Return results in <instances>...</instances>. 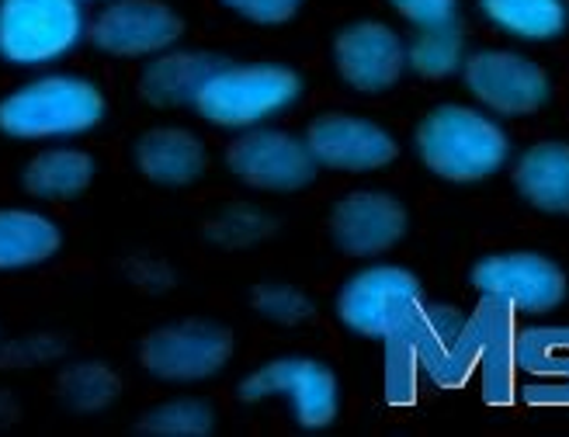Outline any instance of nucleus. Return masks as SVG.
<instances>
[{
  "instance_id": "nucleus-15",
  "label": "nucleus",
  "mask_w": 569,
  "mask_h": 437,
  "mask_svg": "<svg viewBox=\"0 0 569 437\" xmlns=\"http://www.w3.org/2000/svg\"><path fill=\"white\" fill-rule=\"evenodd\" d=\"M136 167L147 181L163 188L194 185L206 173V146L194 132L160 126L136 139Z\"/></svg>"
},
{
  "instance_id": "nucleus-24",
  "label": "nucleus",
  "mask_w": 569,
  "mask_h": 437,
  "mask_svg": "<svg viewBox=\"0 0 569 437\" xmlns=\"http://www.w3.org/2000/svg\"><path fill=\"white\" fill-rule=\"evenodd\" d=\"M216 424L212 406L202 399H167L139 420V430L157 437H202Z\"/></svg>"
},
{
  "instance_id": "nucleus-9",
  "label": "nucleus",
  "mask_w": 569,
  "mask_h": 437,
  "mask_svg": "<svg viewBox=\"0 0 569 437\" xmlns=\"http://www.w3.org/2000/svg\"><path fill=\"white\" fill-rule=\"evenodd\" d=\"M472 285L521 312H549L566 299V275L549 257L497 254L472 268Z\"/></svg>"
},
{
  "instance_id": "nucleus-32",
  "label": "nucleus",
  "mask_w": 569,
  "mask_h": 437,
  "mask_svg": "<svg viewBox=\"0 0 569 437\" xmlns=\"http://www.w3.org/2000/svg\"><path fill=\"white\" fill-rule=\"evenodd\" d=\"M80 4H108V0H80Z\"/></svg>"
},
{
  "instance_id": "nucleus-3",
  "label": "nucleus",
  "mask_w": 569,
  "mask_h": 437,
  "mask_svg": "<svg viewBox=\"0 0 569 437\" xmlns=\"http://www.w3.org/2000/svg\"><path fill=\"white\" fill-rule=\"evenodd\" d=\"M88 36L80 0H0V60L49 67Z\"/></svg>"
},
{
  "instance_id": "nucleus-10",
  "label": "nucleus",
  "mask_w": 569,
  "mask_h": 437,
  "mask_svg": "<svg viewBox=\"0 0 569 437\" xmlns=\"http://www.w3.org/2000/svg\"><path fill=\"white\" fill-rule=\"evenodd\" d=\"M420 281L403 268H368L355 275L337 299L340 319L361 337H386L389 327L413 302H420Z\"/></svg>"
},
{
  "instance_id": "nucleus-17",
  "label": "nucleus",
  "mask_w": 569,
  "mask_h": 437,
  "mask_svg": "<svg viewBox=\"0 0 569 437\" xmlns=\"http://www.w3.org/2000/svg\"><path fill=\"white\" fill-rule=\"evenodd\" d=\"M518 365L531 375V403H569V330H531L515 344Z\"/></svg>"
},
{
  "instance_id": "nucleus-28",
  "label": "nucleus",
  "mask_w": 569,
  "mask_h": 437,
  "mask_svg": "<svg viewBox=\"0 0 569 437\" xmlns=\"http://www.w3.org/2000/svg\"><path fill=\"white\" fill-rule=\"evenodd\" d=\"M389 4L400 11L407 21H413L420 32H431V28L451 24L455 11H459V0H389Z\"/></svg>"
},
{
  "instance_id": "nucleus-7",
  "label": "nucleus",
  "mask_w": 569,
  "mask_h": 437,
  "mask_svg": "<svg viewBox=\"0 0 569 437\" xmlns=\"http://www.w3.org/2000/svg\"><path fill=\"white\" fill-rule=\"evenodd\" d=\"M226 167L250 188L264 191H296L306 188L317 173L309 146L278 129H253L230 142Z\"/></svg>"
},
{
  "instance_id": "nucleus-26",
  "label": "nucleus",
  "mask_w": 569,
  "mask_h": 437,
  "mask_svg": "<svg viewBox=\"0 0 569 437\" xmlns=\"http://www.w3.org/2000/svg\"><path fill=\"white\" fill-rule=\"evenodd\" d=\"M67 351V344L52 334H28L0 344V368H36L49 365Z\"/></svg>"
},
{
  "instance_id": "nucleus-1",
  "label": "nucleus",
  "mask_w": 569,
  "mask_h": 437,
  "mask_svg": "<svg viewBox=\"0 0 569 437\" xmlns=\"http://www.w3.org/2000/svg\"><path fill=\"white\" fill-rule=\"evenodd\" d=\"M104 119V95L77 73H46L0 98V132L11 139H73Z\"/></svg>"
},
{
  "instance_id": "nucleus-21",
  "label": "nucleus",
  "mask_w": 569,
  "mask_h": 437,
  "mask_svg": "<svg viewBox=\"0 0 569 437\" xmlns=\"http://www.w3.org/2000/svg\"><path fill=\"white\" fill-rule=\"evenodd\" d=\"M482 14L518 39H556L566 28L562 0H479Z\"/></svg>"
},
{
  "instance_id": "nucleus-27",
  "label": "nucleus",
  "mask_w": 569,
  "mask_h": 437,
  "mask_svg": "<svg viewBox=\"0 0 569 437\" xmlns=\"http://www.w3.org/2000/svg\"><path fill=\"white\" fill-rule=\"evenodd\" d=\"M253 306H258L261 316L274 319V324L296 327L302 319L312 316V302L302 296V291L289 288V285H264L253 291Z\"/></svg>"
},
{
  "instance_id": "nucleus-5",
  "label": "nucleus",
  "mask_w": 569,
  "mask_h": 437,
  "mask_svg": "<svg viewBox=\"0 0 569 437\" xmlns=\"http://www.w3.org/2000/svg\"><path fill=\"white\" fill-rule=\"evenodd\" d=\"M233 355V337L212 319H181L142 340V368L160 383L191 386L219 375Z\"/></svg>"
},
{
  "instance_id": "nucleus-29",
  "label": "nucleus",
  "mask_w": 569,
  "mask_h": 437,
  "mask_svg": "<svg viewBox=\"0 0 569 437\" xmlns=\"http://www.w3.org/2000/svg\"><path fill=\"white\" fill-rule=\"evenodd\" d=\"M226 8L237 11L247 21H258V24H278V21H289L302 0H222Z\"/></svg>"
},
{
  "instance_id": "nucleus-12",
  "label": "nucleus",
  "mask_w": 569,
  "mask_h": 437,
  "mask_svg": "<svg viewBox=\"0 0 569 437\" xmlns=\"http://www.w3.org/2000/svg\"><path fill=\"white\" fill-rule=\"evenodd\" d=\"M337 70L355 91L376 95L386 91L403 73L407 49L392 28L379 21H358L337 36Z\"/></svg>"
},
{
  "instance_id": "nucleus-14",
  "label": "nucleus",
  "mask_w": 569,
  "mask_h": 437,
  "mask_svg": "<svg viewBox=\"0 0 569 437\" xmlns=\"http://www.w3.org/2000/svg\"><path fill=\"white\" fill-rule=\"evenodd\" d=\"M333 240L345 254L372 257L389 250L407 232V212L396 198L379 191H355L333 209Z\"/></svg>"
},
{
  "instance_id": "nucleus-31",
  "label": "nucleus",
  "mask_w": 569,
  "mask_h": 437,
  "mask_svg": "<svg viewBox=\"0 0 569 437\" xmlns=\"http://www.w3.org/2000/svg\"><path fill=\"white\" fill-rule=\"evenodd\" d=\"M14 420V399L8 393H0V424Z\"/></svg>"
},
{
  "instance_id": "nucleus-22",
  "label": "nucleus",
  "mask_w": 569,
  "mask_h": 437,
  "mask_svg": "<svg viewBox=\"0 0 569 437\" xmlns=\"http://www.w3.org/2000/svg\"><path fill=\"white\" fill-rule=\"evenodd\" d=\"M119 375L101 361H77L60 375V399L73 414H101L119 399Z\"/></svg>"
},
{
  "instance_id": "nucleus-8",
  "label": "nucleus",
  "mask_w": 569,
  "mask_h": 437,
  "mask_svg": "<svg viewBox=\"0 0 569 437\" xmlns=\"http://www.w3.org/2000/svg\"><path fill=\"white\" fill-rule=\"evenodd\" d=\"M240 396L258 403L268 396H289L302 427H327L337 417V378L327 365L309 358H281L240 383Z\"/></svg>"
},
{
  "instance_id": "nucleus-20",
  "label": "nucleus",
  "mask_w": 569,
  "mask_h": 437,
  "mask_svg": "<svg viewBox=\"0 0 569 437\" xmlns=\"http://www.w3.org/2000/svg\"><path fill=\"white\" fill-rule=\"evenodd\" d=\"M94 181V160L91 153L73 150V146H49L28 160L21 185L28 195L42 201H67L91 188Z\"/></svg>"
},
{
  "instance_id": "nucleus-4",
  "label": "nucleus",
  "mask_w": 569,
  "mask_h": 437,
  "mask_svg": "<svg viewBox=\"0 0 569 437\" xmlns=\"http://www.w3.org/2000/svg\"><path fill=\"white\" fill-rule=\"evenodd\" d=\"M299 77L284 67H230L222 63L198 91L194 108L222 129H250L284 111L299 98Z\"/></svg>"
},
{
  "instance_id": "nucleus-6",
  "label": "nucleus",
  "mask_w": 569,
  "mask_h": 437,
  "mask_svg": "<svg viewBox=\"0 0 569 437\" xmlns=\"http://www.w3.org/2000/svg\"><path fill=\"white\" fill-rule=\"evenodd\" d=\"M181 18L163 0H108L91 18L88 39L119 60H153L181 39Z\"/></svg>"
},
{
  "instance_id": "nucleus-23",
  "label": "nucleus",
  "mask_w": 569,
  "mask_h": 437,
  "mask_svg": "<svg viewBox=\"0 0 569 437\" xmlns=\"http://www.w3.org/2000/svg\"><path fill=\"white\" fill-rule=\"evenodd\" d=\"M407 63L420 77H431V80L459 70V63H462V28H459V21H451L445 28H431V32H420L407 49Z\"/></svg>"
},
{
  "instance_id": "nucleus-11",
  "label": "nucleus",
  "mask_w": 569,
  "mask_h": 437,
  "mask_svg": "<svg viewBox=\"0 0 569 437\" xmlns=\"http://www.w3.org/2000/svg\"><path fill=\"white\" fill-rule=\"evenodd\" d=\"M469 91L500 115H528L549 98L546 70L518 52H476L466 60Z\"/></svg>"
},
{
  "instance_id": "nucleus-13",
  "label": "nucleus",
  "mask_w": 569,
  "mask_h": 437,
  "mask_svg": "<svg viewBox=\"0 0 569 437\" xmlns=\"http://www.w3.org/2000/svg\"><path fill=\"white\" fill-rule=\"evenodd\" d=\"M306 146L317 163L333 170H379L396 157V142L386 129L351 115H323L309 126Z\"/></svg>"
},
{
  "instance_id": "nucleus-18",
  "label": "nucleus",
  "mask_w": 569,
  "mask_h": 437,
  "mask_svg": "<svg viewBox=\"0 0 569 437\" xmlns=\"http://www.w3.org/2000/svg\"><path fill=\"white\" fill-rule=\"evenodd\" d=\"M515 185L535 209L569 216V146L542 142L518 160Z\"/></svg>"
},
{
  "instance_id": "nucleus-16",
  "label": "nucleus",
  "mask_w": 569,
  "mask_h": 437,
  "mask_svg": "<svg viewBox=\"0 0 569 437\" xmlns=\"http://www.w3.org/2000/svg\"><path fill=\"white\" fill-rule=\"evenodd\" d=\"M226 60L209 52H178L167 49L147 63L139 77V95L157 108H181L194 105L198 91L206 87V80L222 67Z\"/></svg>"
},
{
  "instance_id": "nucleus-2",
  "label": "nucleus",
  "mask_w": 569,
  "mask_h": 437,
  "mask_svg": "<svg viewBox=\"0 0 569 437\" xmlns=\"http://www.w3.org/2000/svg\"><path fill=\"white\" fill-rule=\"evenodd\" d=\"M420 160L445 181H479L503 167L510 142L503 129L462 105L435 108L417 129Z\"/></svg>"
},
{
  "instance_id": "nucleus-30",
  "label": "nucleus",
  "mask_w": 569,
  "mask_h": 437,
  "mask_svg": "<svg viewBox=\"0 0 569 437\" xmlns=\"http://www.w3.org/2000/svg\"><path fill=\"white\" fill-rule=\"evenodd\" d=\"M129 278L139 285V288H150V291H163L170 281H174V275H170V268L167 265H160V260H153V257H136V260H129Z\"/></svg>"
},
{
  "instance_id": "nucleus-25",
  "label": "nucleus",
  "mask_w": 569,
  "mask_h": 437,
  "mask_svg": "<svg viewBox=\"0 0 569 437\" xmlns=\"http://www.w3.org/2000/svg\"><path fill=\"white\" fill-rule=\"evenodd\" d=\"M268 232H271V219L258 209H250V206L226 209L206 226V237L216 247H250V244L264 240Z\"/></svg>"
},
{
  "instance_id": "nucleus-19",
  "label": "nucleus",
  "mask_w": 569,
  "mask_h": 437,
  "mask_svg": "<svg viewBox=\"0 0 569 437\" xmlns=\"http://www.w3.org/2000/svg\"><path fill=\"white\" fill-rule=\"evenodd\" d=\"M63 237L60 226L32 209H0V271L39 268L56 257Z\"/></svg>"
}]
</instances>
